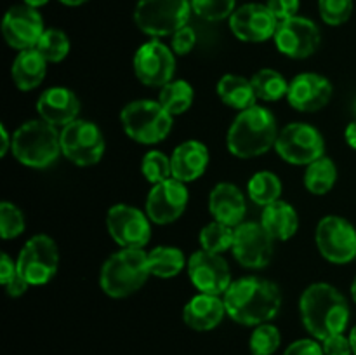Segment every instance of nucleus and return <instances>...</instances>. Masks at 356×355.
Here are the masks:
<instances>
[{
	"label": "nucleus",
	"mask_w": 356,
	"mask_h": 355,
	"mask_svg": "<svg viewBox=\"0 0 356 355\" xmlns=\"http://www.w3.org/2000/svg\"><path fill=\"white\" fill-rule=\"evenodd\" d=\"M209 148L202 141L197 139H188L176 146L170 155V164H172V178L183 181V183H191L204 176L209 167Z\"/></svg>",
	"instance_id": "b1692460"
},
{
	"label": "nucleus",
	"mask_w": 356,
	"mask_h": 355,
	"mask_svg": "<svg viewBox=\"0 0 356 355\" xmlns=\"http://www.w3.org/2000/svg\"><path fill=\"white\" fill-rule=\"evenodd\" d=\"M282 334L277 326L266 322L257 326L250 334L249 347L254 355H273L280 348Z\"/></svg>",
	"instance_id": "c9c22d12"
},
{
	"label": "nucleus",
	"mask_w": 356,
	"mask_h": 355,
	"mask_svg": "<svg viewBox=\"0 0 356 355\" xmlns=\"http://www.w3.org/2000/svg\"><path fill=\"white\" fill-rule=\"evenodd\" d=\"M191 9L205 21H222L235 13L236 0H191Z\"/></svg>",
	"instance_id": "4c0bfd02"
},
{
	"label": "nucleus",
	"mask_w": 356,
	"mask_h": 355,
	"mask_svg": "<svg viewBox=\"0 0 356 355\" xmlns=\"http://www.w3.org/2000/svg\"><path fill=\"white\" fill-rule=\"evenodd\" d=\"M59 2H61L63 6H68V7H79V6H83V3H86L87 0H59Z\"/></svg>",
	"instance_id": "8fccbe9b"
},
{
	"label": "nucleus",
	"mask_w": 356,
	"mask_h": 355,
	"mask_svg": "<svg viewBox=\"0 0 356 355\" xmlns=\"http://www.w3.org/2000/svg\"><path fill=\"white\" fill-rule=\"evenodd\" d=\"M188 277L198 292L225 296L232 285V270L222 254L200 249L188 258Z\"/></svg>",
	"instance_id": "2eb2a0df"
},
{
	"label": "nucleus",
	"mask_w": 356,
	"mask_h": 355,
	"mask_svg": "<svg viewBox=\"0 0 356 355\" xmlns=\"http://www.w3.org/2000/svg\"><path fill=\"white\" fill-rule=\"evenodd\" d=\"M141 173L152 184L162 183V181L172 178V164L170 157L160 150H149L141 160Z\"/></svg>",
	"instance_id": "f704fd0d"
},
{
	"label": "nucleus",
	"mask_w": 356,
	"mask_h": 355,
	"mask_svg": "<svg viewBox=\"0 0 356 355\" xmlns=\"http://www.w3.org/2000/svg\"><path fill=\"white\" fill-rule=\"evenodd\" d=\"M35 49L44 56L47 63H59L70 54L72 44H70L68 35L63 30H58V28H47Z\"/></svg>",
	"instance_id": "72a5a7b5"
},
{
	"label": "nucleus",
	"mask_w": 356,
	"mask_h": 355,
	"mask_svg": "<svg viewBox=\"0 0 356 355\" xmlns=\"http://www.w3.org/2000/svg\"><path fill=\"white\" fill-rule=\"evenodd\" d=\"M47 73V61L37 49L17 52L10 66V77L19 90H33L44 82Z\"/></svg>",
	"instance_id": "a878e982"
},
{
	"label": "nucleus",
	"mask_w": 356,
	"mask_h": 355,
	"mask_svg": "<svg viewBox=\"0 0 356 355\" xmlns=\"http://www.w3.org/2000/svg\"><path fill=\"white\" fill-rule=\"evenodd\" d=\"M45 26L40 13L33 7L13 6L6 13L2 21V35L7 44L17 51L37 47L38 40L44 35Z\"/></svg>",
	"instance_id": "6ab92c4d"
},
{
	"label": "nucleus",
	"mask_w": 356,
	"mask_h": 355,
	"mask_svg": "<svg viewBox=\"0 0 356 355\" xmlns=\"http://www.w3.org/2000/svg\"><path fill=\"white\" fill-rule=\"evenodd\" d=\"M195 44H197V33L191 26H183L181 30H177L176 33L170 38V49L174 51V54L177 56H186L193 51Z\"/></svg>",
	"instance_id": "ea45409f"
},
{
	"label": "nucleus",
	"mask_w": 356,
	"mask_h": 355,
	"mask_svg": "<svg viewBox=\"0 0 356 355\" xmlns=\"http://www.w3.org/2000/svg\"><path fill=\"white\" fill-rule=\"evenodd\" d=\"M191 13V0H139L134 9V23L153 38L172 37L186 26Z\"/></svg>",
	"instance_id": "0eeeda50"
},
{
	"label": "nucleus",
	"mask_w": 356,
	"mask_h": 355,
	"mask_svg": "<svg viewBox=\"0 0 356 355\" xmlns=\"http://www.w3.org/2000/svg\"><path fill=\"white\" fill-rule=\"evenodd\" d=\"M302 326L315 340L323 341L343 334L350 324V305L339 289L327 282H315L302 291L299 299Z\"/></svg>",
	"instance_id": "f03ea898"
},
{
	"label": "nucleus",
	"mask_w": 356,
	"mask_h": 355,
	"mask_svg": "<svg viewBox=\"0 0 356 355\" xmlns=\"http://www.w3.org/2000/svg\"><path fill=\"white\" fill-rule=\"evenodd\" d=\"M59 138L63 155L75 166L90 167L103 159L106 143L103 132L94 122L76 118L61 129Z\"/></svg>",
	"instance_id": "1a4fd4ad"
},
{
	"label": "nucleus",
	"mask_w": 356,
	"mask_h": 355,
	"mask_svg": "<svg viewBox=\"0 0 356 355\" xmlns=\"http://www.w3.org/2000/svg\"><path fill=\"white\" fill-rule=\"evenodd\" d=\"M49 0H23V3L33 7V9H38V7H44Z\"/></svg>",
	"instance_id": "09e8293b"
},
{
	"label": "nucleus",
	"mask_w": 356,
	"mask_h": 355,
	"mask_svg": "<svg viewBox=\"0 0 356 355\" xmlns=\"http://www.w3.org/2000/svg\"><path fill=\"white\" fill-rule=\"evenodd\" d=\"M232 253L243 268L261 270L273 258L275 239L261 221H243L235 228Z\"/></svg>",
	"instance_id": "4468645a"
},
{
	"label": "nucleus",
	"mask_w": 356,
	"mask_h": 355,
	"mask_svg": "<svg viewBox=\"0 0 356 355\" xmlns=\"http://www.w3.org/2000/svg\"><path fill=\"white\" fill-rule=\"evenodd\" d=\"M351 298H353V301L356 303V277H355L353 284H351Z\"/></svg>",
	"instance_id": "603ef678"
},
{
	"label": "nucleus",
	"mask_w": 356,
	"mask_h": 355,
	"mask_svg": "<svg viewBox=\"0 0 356 355\" xmlns=\"http://www.w3.org/2000/svg\"><path fill=\"white\" fill-rule=\"evenodd\" d=\"M10 153L24 167L45 169L52 166L63 153L58 127L42 118L24 122L13 132Z\"/></svg>",
	"instance_id": "20e7f679"
},
{
	"label": "nucleus",
	"mask_w": 356,
	"mask_h": 355,
	"mask_svg": "<svg viewBox=\"0 0 356 355\" xmlns=\"http://www.w3.org/2000/svg\"><path fill=\"white\" fill-rule=\"evenodd\" d=\"M106 228L111 239L127 249H145L152 239L148 214L129 204H115L108 209Z\"/></svg>",
	"instance_id": "f8f14e48"
},
{
	"label": "nucleus",
	"mask_w": 356,
	"mask_h": 355,
	"mask_svg": "<svg viewBox=\"0 0 356 355\" xmlns=\"http://www.w3.org/2000/svg\"><path fill=\"white\" fill-rule=\"evenodd\" d=\"M233 240H235V228L216 219L205 225L200 232V246L209 253L222 254L232 251Z\"/></svg>",
	"instance_id": "473e14b6"
},
{
	"label": "nucleus",
	"mask_w": 356,
	"mask_h": 355,
	"mask_svg": "<svg viewBox=\"0 0 356 355\" xmlns=\"http://www.w3.org/2000/svg\"><path fill=\"white\" fill-rule=\"evenodd\" d=\"M26 228L24 214L16 204L3 200L0 204V237L3 240H10L19 237Z\"/></svg>",
	"instance_id": "e433bc0d"
},
{
	"label": "nucleus",
	"mask_w": 356,
	"mask_h": 355,
	"mask_svg": "<svg viewBox=\"0 0 356 355\" xmlns=\"http://www.w3.org/2000/svg\"><path fill=\"white\" fill-rule=\"evenodd\" d=\"M149 275L148 253L122 247L104 261L99 285L110 298H127L146 284Z\"/></svg>",
	"instance_id": "39448f33"
},
{
	"label": "nucleus",
	"mask_w": 356,
	"mask_h": 355,
	"mask_svg": "<svg viewBox=\"0 0 356 355\" xmlns=\"http://www.w3.org/2000/svg\"><path fill=\"white\" fill-rule=\"evenodd\" d=\"M188 265L184 253L174 246H159L148 251L149 274L159 278H172Z\"/></svg>",
	"instance_id": "cd10ccee"
},
{
	"label": "nucleus",
	"mask_w": 356,
	"mask_h": 355,
	"mask_svg": "<svg viewBox=\"0 0 356 355\" xmlns=\"http://www.w3.org/2000/svg\"><path fill=\"white\" fill-rule=\"evenodd\" d=\"M318 10L327 24L339 26L353 14V0H318Z\"/></svg>",
	"instance_id": "58836bf2"
},
{
	"label": "nucleus",
	"mask_w": 356,
	"mask_h": 355,
	"mask_svg": "<svg viewBox=\"0 0 356 355\" xmlns=\"http://www.w3.org/2000/svg\"><path fill=\"white\" fill-rule=\"evenodd\" d=\"M0 139H2V146H0V155L6 157L13 148V134H9L6 124H0Z\"/></svg>",
	"instance_id": "49530a36"
},
{
	"label": "nucleus",
	"mask_w": 356,
	"mask_h": 355,
	"mask_svg": "<svg viewBox=\"0 0 356 355\" xmlns=\"http://www.w3.org/2000/svg\"><path fill=\"white\" fill-rule=\"evenodd\" d=\"M344 138H346L348 145H350L353 150H356V120H353L350 125H348L346 131H344Z\"/></svg>",
	"instance_id": "de8ad7c7"
},
{
	"label": "nucleus",
	"mask_w": 356,
	"mask_h": 355,
	"mask_svg": "<svg viewBox=\"0 0 356 355\" xmlns=\"http://www.w3.org/2000/svg\"><path fill=\"white\" fill-rule=\"evenodd\" d=\"M275 150L292 166H309L325 153L322 132L306 122H292L278 134Z\"/></svg>",
	"instance_id": "9d476101"
},
{
	"label": "nucleus",
	"mask_w": 356,
	"mask_h": 355,
	"mask_svg": "<svg viewBox=\"0 0 356 355\" xmlns=\"http://www.w3.org/2000/svg\"><path fill=\"white\" fill-rule=\"evenodd\" d=\"M323 354L325 355H353V348H351L350 336L343 334H334V336L327 338L322 341Z\"/></svg>",
	"instance_id": "79ce46f5"
},
{
	"label": "nucleus",
	"mask_w": 356,
	"mask_h": 355,
	"mask_svg": "<svg viewBox=\"0 0 356 355\" xmlns=\"http://www.w3.org/2000/svg\"><path fill=\"white\" fill-rule=\"evenodd\" d=\"M228 315L226 313L225 299L221 296L205 294V292H198L195 294L190 301L184 305L183 310V320L190 329L198 331V333H205V331H212L222 322V319Z\"/></svg>",
	"instance_id": "5701e85b"
},
{
	"label": "nucleus",
	"mask_w": 356,
	"mask_h": 355,
	"mask_svg": "<svg viewBox=\"0 0 356 355\" xmlns=\"http://www.w3.org/2000/svg\"><path fill=\"white\" fill-rule=\"evenodd\" d=\"M278 134L277 117L268 108L254 104L238 111L228 129L226 146L238 159H254L275 148Z\"/></svg>",
	"instance_id": "7ed1b4c3"
},
{
	"label": "nucleus",
	"mask_w": 356,
	"mask_h": 355,
	"mask_svg": "<svg viewBox=\"0 0 356 355\" xmlns=\"http://www.w3.org/2000/svg\"><path fill=\"white\" fill-rule=\"evenodd\" d=\"M266 6L271 14L277 17L278 23H282V21L298 16L301 0H266Z\"/></svg>",
	"instance_id": "a19ab883"
},
{
	"label": "nucleus",
	"mask_w": 356,
	"mask_h": 355,
	"mask_svg": "<svg viewBox=\"0 0 356 355\" xmlns=\"http://www.w3.org/2000/svg\"><path fill=\"white\" fill-rule=\"evenodd\" d=\"M17 275V265L7 253L0 256V284L7 285Z\"/></svg>",
	"instance_id": "c03bdc74"
},
{
	"label": "nucleus",
	"mask_w": 356,
	"mask_h": 355,
	"mask_svg": "<svg viewBox=\"0 0 356 355\" xmlns=\"http://www.w3.org/2000/svg\"><path fill=\"white\" fill-rule=\"evenodd\" d=\"M350 341H351V348H353V355H356V326L351 329Z\"/></svg>",
	"instance_id": "3c124183"
},
{
	"label": "nucleus",
	"mask_w": 356,
	"mask_h": 355,
	"mask_svg": "<svg viewBox=\"0 0 356 355\" xmlns=\"http://www.w3.org/2000/svg\"><path fill=\"white\" fill-rule=\"evenodd\" d=\"M37 113L47 124L63 129L79 118L80 101L66 87H49L38 96Z\"/></svg>",
	"instance_id": "412c9836"
},
{
	"label": "nucleus",
	"mask_w": 356,
	"mask_h": 355,
	"mask_svg": "<svg viewBox=\"0 0 356 355\" xmlns=\"http://www.w3.org/2000/svg\"><path fill=\"white\" fill-rule=\"evenodd\" d=\"M209 211L216 221L236 228L247 214L245 195L236 184L218 183L209 195Z\"/></svg>",
	"instance_id": "4be33fe9"
},
{
	"label": "nucleus",
	"mask_w": 356,
	"mask_h": 355,
	"mask_svg": "<svg viewBox=\"0 0 356 355\" xmlns=\"http://www.w3.org/2000/svg\"><path fill=\"white\" fill-rule=\"evenodd\" d=\"M132 68L141 84L148 87H160L174 80L176 73V54L169 45L159 38L145 42L136 51L132 59Z\"/></svg>",
	"instance_id": "ddd939ff"
},
{
	"label": "nucleus",
	"mask_w": 356,
	"mask_h": 355,
	"mask_svg": "<svg viewBox=\"0 0 356 355\" xmlns=\"http://www.w3.org/2000/svg\"><path fill=\"white\" fill-rule=\"evenodd\" d=\"M222 299L229 319L242 326L257 327L270 322L282 308L280 287L256 275L233 281Z\"/></svg>",
	"instance_id": "f257e3e1"
},
{
	"label": "nucleus",
	"mask_w": 356,
	"mask_h": 355,
	"mask_svg": "<svg viewBox=\"0 0 356 355\" xmlns=\"http://www.w3.org/2000/svg\"><path fill=\"white\" fill-rule=\"evenodd\" d=\"M3 287H6V292L10 296V298H19V296H23L24 292L28 291L30 284H28V282L24 281L19 274H17L16 277H14L9 284L3 285Z\"/></svg>",
	"instance_id": "a18cd8bd"
},
{
	"label": "nucleus",
	"mask_w": 356,
	"mask_h": 355,
	"mask_svg": "<svg viewBox=\"0 0 356 355\" xmlns=\"http://www.w3.org/2000/svg\"><path fill=\"white\" fill-rule=\"evenodd\" d=\"M315 242L329 263L346 265L356 260V228L343 216L330 214L320 219Z\"/></svg>",
	"instance_id": "9b49d317"
},
{
	"label": "nucleus",
	"mask_w": 356,
	"mask_h": 355,
	"mask_svg": "<svg viewBox=\"0 0 356 355\" xmlns=\"http://www.w3.org/2000/svg\"><path fill=\"white\" fill-rule=\"evenodd\" d=\"M334 87L327 77L320 73L305 72L296 75L289 84L287 101L294 110L313 113L330 103Z\"/></svg>",
	"instance_id": "aec40b11"
},
{
	"label": "nucleus",
	"mask_w": 356,
	"mask_h": 355,
	"mask_svg": "<svg viewBox=\"0 0 356 355\" xmlns=\"http://www.w3.org/2000/svg\"><path fill=\"white\" fill-rule=\"evenodd\" d=\"M261 225L268 230L275 242H285V240L292 239L299 230V214L285 200H277L273 204L263 207L261 212Z\"/></svg>",
	"instance_id": "393cba45"
},
{
	"label": "nucleus",
	"mask_w": 356,
	"mask_h": 355,
	"mask_svg": "<svg viewBox=\"0 0 356 355\" xmlns=\"http://www.w3.org/2000/svg\"><path fill=\"white\" fill-rule=\"evenodd\" d=\"M284 355H325L323 354L322 345L316 340H298L292 345H289Z\"/></svg>",
	"instance_id": "37998d69"
},
{
	"label": "nucleus",
	"mask_w": 356,
	"mask_h": 355,
	"mask_svg": "<svg viewBox=\"0 0 356 355\" xmlns=\"http://www.w3.org/2000/svg\"><path fill=\"white\" fill-rule=\"evenodd\" d=\"M172 115L153 100H136L120 111V122L125 134L141 145H156L169 136Z\"/></svg>",
	"instance_id": "423d86ee"
},
{
	"label": "nucleus",
	"mask_w": 356,
	"mask_h": 355,
	"mask_svg": "<svg viewBox=\"0 0 356 355\" xmlns=\"http://www.w3.org/2000/svg\"><path fill=\"white\" fill-rule=\"evenodd\" d=\"M195 100V90L188 80L174 79L160 89L159 103L169 111L172 117L186 113Z\"/></svg>",
	"instance_id": "c85d7f7f"
},
{
	"label": "nucleus",
	"mask_w": 356,
	"mask_h": 355,
	"mask_svg": "<svg viewBox=\"0 0 356 355\" xmlns=\"http://www.w3.org/2000/svg\"><path fill=\"white\" fill-rule=\"evenodd\" d=\"M17 274L30 285H44L54 278L59 267V249L52 237L38 233L26 240L16 260Z\"/></svg>",
	"instance_id": "6e6552de"
},
{
	"label": "nucleus",
	"mask_w": 356,
	"mask_h": 355,
	"mask_svg": "<svg viewBox=\"0 0 356 355\" xmlns=\"http://www.w3.org/2000/svg\"><path fill=\"white\" fill-rule=\"evenodd\" d=\"M337 181V167L329 157H320L318 160L306 166L305 187L313 195H325L334 188Z\"/></svg>",
	"instance_id": "c756f323"
},
{
	"label": "nucleus",
	"mask_w": 356,
	"mask_h": 355,
	"mask_svg": "<svg viewBox=\"0 0 356 355\" xmlns=\"http://www.w3.org/2000/svg\"><path fill=\"white\" fill-rule=\"evenodd\" d=\"M188 200L190 195L186 183L169 178L152 187L146 197V214L155 225H170L183 216Z\"/></svg>",
	"instance_id": "f3484780"
},
{
	"label": "nucleus",
	"mask_w": 356,
	"mask_h": 355,
	"mask_svg": "<svg viewBox=\"0 0 356 355\" xmlns=\"http://www.w3.org/2000/svg\"><path fill=\"white\" fill-rule=\"evenodd\" d=\"M278 28L277 17L264 3H243L236 7L229 17V30L238 40L261 44L275 37Z\"/></svg>",
	"instance_id": "a211bd4d"
},
{
	"label": "nucleus",
	"mask_w": 356,
	"mask_h": 355,
	"mask_svg": "<svg viewBox=\"0 0 356 355\" xmlns=\"http://www.w3.org/2000/svg\"><path fill=\"white\" fill-rule=\"evenodd\" d=\"M216 93H218L219 100L226 104V106L233 108L236 111H243L247 108L254 106L257 101L256 90H254L252 82L242 75H235V73H226L219 79L218 86H216Z\"/></svg>",
	"instance_id": "bb28decb"
},
{
	"label": "nucleus",
	"mask_w": 356,
	"mask_h": 355,
	"mask_svg": "<svg viewBox=\"0 0 356 355\" xmlns=\"http://www.w3.org/2000/svg\"><path fill=\"white\" fill-rule=\"evenodd\" d=\"M273 40L278 51L287 58L306 59L316 52L322 35L312 19L294 16L278 23Z\"/></svg>",
	"instance_id": "dca6fc26"
},
{
	"label": "nucleus",
	"mask_w": 356,
	"mask_h": 355,
	"mask_svg": "<svg viewBox=\"0 0 356 355\" xmlns=\"http://www.w3.org/2000/svg\"><path fill=\"white\" fill-rule=\"evenodd\" d=\"M282 188L284 187L277 174L271 171H259L247 183V194L254 204L266 207V205L280 200Z\"/></svg>",
	"instance_id": "2f4dec72"
},
{
	"label": "nucleus",
	"mask_w": 356,
	"mask_h": 355,
	"mask_svg": "<svg viewBox=\"0 0 356 355\" xmlns=\"http://www.w3.org/2000/svg\"><path fill=\"white\" fill-rule=\"evenodd\" d=\"M250 82L256 90L257 100L266 101V103H275V101H280L282 97H287L289 84H291L280 72L273 68H263L256 72Z\"/></svg>",
	"instance_id": "7c9ffc66"
}]
</instances>
